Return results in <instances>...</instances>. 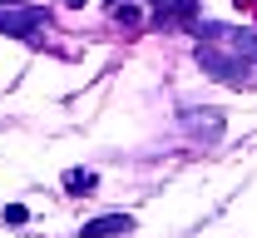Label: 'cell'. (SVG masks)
<instances>
[{
    "label": "cell",
    "instance_id": "3",
    "mask_svg": "<svg viewBox=\"0 0 257 238\" xmlns=\"http://www.w3.org/2000/svg\"><path fill=\"white\" fill-rule=\"evenodd\" d=\"M198 65L208 69L213 80H223V85H247V65H242V60H223V55L208 50V45L198 50Z\"/></svg>",
    "mask_w": 257,
    "mask_h": 238
},
{
    "label": "cell",
    "instance_id": "5",
    "mask_svg": "<svg viewBox=\"0 0 257 238\" xmlns=\"http://www.w3.org/2000/svg\"><path fill=\"white\" fill-rule=\"evenodd\" d=\"M128 228H134L128 213H104V218H89V223H84V238H119V233H128Z\"/></svg>",
    "mask_w": 257,
    "mask_h": 238
},
{
    "label": "cell",
    "instance_id": "4",
    "mask_svg": "<svg viewBox=\"0 0 257 238\" xmlns=\"http://www.w3.org/2000/svg\"><path fill=\"white\" fill-rule=\"evenodd\" d=\"M183 124H188L193 139H208V144H218V139H223V114H218V109H188V114H183Z\"/></svg>",
    "mask_w": 257,
    "mask_h": 238
},
{
    "label": "cell",
    "instance_id": "7",
    "mask_svg": "<svg viewBox=\"0 0 257 238\" xmlns=\"http://www.w3.org/2000/svg\"><path fill=\"white\" fill-rule=\"evenodd\" d=\"M109 5H114V10H124V5H128V0H109Z\"/></svg>",
    "mask_w": 257,
    "mask_h": 238
},
{
    "label": "cell",
    "instance_id": "2",
    "mask_svg": "<svg viewBox=\"0 0 257 238\" xmlns=\"http://www.w3.org/2000/svg\"><path fill=\"white\" fill-rule=\"evenodd\" d=\"M203 40H223L237 60H257V30H237V25H198Z\"/></svg>",
    "mask_w": 257,
    "mask_h": 238
},
{
    "label": "cell",
    "instance_id": "9",
    "mask_svg": "<svg viewBox=\"0 0 257 238\" xmlns=\"http://www.w3.org/2000/svg\"><path fill=\"white\" fill-rule=\"evenodd\" d=\"M154 5H163V0H154Z\"/></svg>",
    "mask_w": 257,
    "mask_h": 238
},
{
    "label": "cell",
    "instance_id": "6",
    "mask_svg": "<svg viewBox=\"0 0 257 238\" xmlns=\"http://www.w3.org/2000/svg\"><path fill=\"white\" fill-rule=\"evenodd\" d=\"M64 189H74V194H89V189H94V174L69 169V174H64Z\"/></svg>",
    "mask_w": 257,
    "mask_h": 238
},
{
    "label": "cell",
    "instance_id": "1",
    "mask_svg": "<svg viewBox=\"0 0 257 238\" xmlns=\"http://www.w3.org/2000/svg\"><path fill=\"white\" fill-rule=\"evenodd\" d=\"M40 25H45V5H5V10H0V35L30 40Z\"/></svg>",
    "mask_w": 257,
    "mask_h": 238
},
{
    "label": "cell",
    "instance_id": "8",
    "mask_svg": "<svg viewBox=\"0 0 257 238\" xmlns=\"http://www.w3.org/2000/svg\"><path fill=\"white\" fill-rule=\"evenodd\" d=\"M69 5H84V0H69Z\"/></svg>",
    "mask_w": 257,
    "mask_h": 238
}]
</instances>
